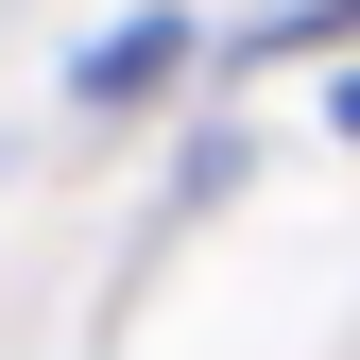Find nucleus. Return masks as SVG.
Listing matches in <instances>:
<instances>
[{
  "label": "nucleus",
  "mask_w": 360,
  "mask_h": 360,
  "mask_svg": "<svg viewBox=\"0 0 360 360\" xmlns=\"http://www.w3.org/2000/svg\"><path fill=\"white\" fill-rule=\"evenodd\" d=\"M343 18H360V0H309V18H292V34H343Z\"/></svg>",
  "instance_id": "1"
},
{
  "label": "nucleus",
  "mask_w": 360,
  "mask_h": 360,
  "mask_svg": "<svg viewBox=\"0 0 360 360\" xmlns=\"http://www.w3.org/2000/svg\"><path fill=\"white\" fill-rule=\"evenodd\" d=\"M343 138H360V86H343Z\"/></svg>",
  "instance_id": "2"
}]
</instances>
